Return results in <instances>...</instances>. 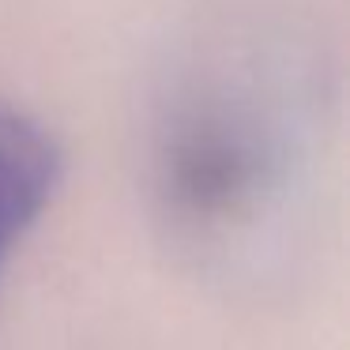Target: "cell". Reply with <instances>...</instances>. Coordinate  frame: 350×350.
I'll return each instance as SVG.
<instances>
[{"instance_id":"6da1fadb","label":"cell","mask_w":350,"mask_h":350,"mask_svg":"<svg viewBox=\"0 0 350 350\" xmlns=\"http://www.w3.org/2000/svg\"><path fill=\"white\" fill-rule=\"evenodd\" d=\"M170 196L196 219H222L245 207L264 177L256 144L222 117L185 124L170 144Z\"/></svg>"},{"instance_id":"7a4b0ae2","label":"cell","mask_w":350,"mask_h":350,"mask_svg":"<svg viewBox=\"0 0 350 350\" xmlns=\"http://www.w3.org/2000/svg\"><path fill=\"white\" fill-rule=\"evenodd\" d=\"M61 177V154L38 121L0 102V275Z\"/></svg>"}]
</instances>
